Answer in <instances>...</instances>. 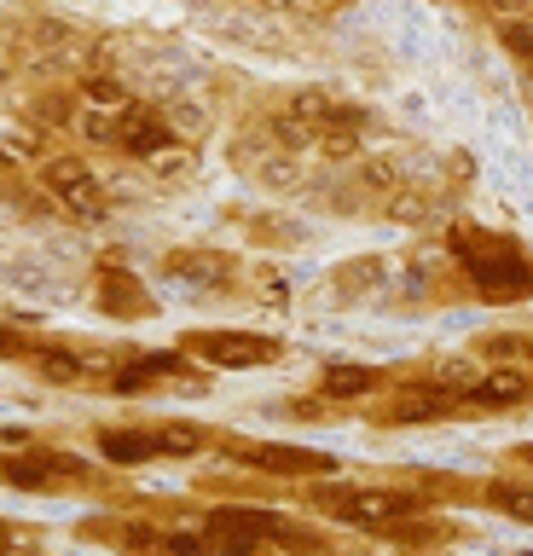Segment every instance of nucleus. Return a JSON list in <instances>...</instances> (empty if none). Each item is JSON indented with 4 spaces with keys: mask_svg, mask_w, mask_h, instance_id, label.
Wrapping results in <instances>:
<instances>
[{
    "mask_svg": "<svg viewBox=\"0 0 533 556\" xmlns=\"http://www.w3.org/2000/svg\"><path fill=\"white\" fill-rule=\"evenodd\" d=\"M314 504L337 521H354V528H394L411 516V498L389 493V486H319Z\"/></svg>",
    "mask_w": 533,
    "mask_h": 556,
    "instance_id": "f257e3e1",
    "label": "nucleus"
},
{
    "mask_svg": "<svg viewBox=\"0 0 533 556\" xmlns=\"http://www.w3.org/2000/svg\"><path fill=\"white\" fill-rule=\"evenodd\" d=\"M198 434L192 429H140V434H105V458L111 464H140V458H163V452H192Z\"/></svg>",
    "mask_w": 533,
    "mask_h": 556,
    "instance_id": "f03ea898",
    "label": "nucleus"
},
{
    "mask_svg": "<svg viewBox=\"0 0 533 556\" xmlns=\"http://www.w3.org/2000/svg\"><path fill=\"white\" fill-rule=\"evenodd\" d=\"M210 365H262V359H272L279 348H272V337H255V330H210V337H198L192 342Z\"/></svg>",
    "mask_w": 533,
    "mask_h": 556,
    "instance_id": "7ed1b4c3",
    "label": "nucleus"
},
{
    "mask_svg": "<svg viewBox=\"0 0 533 556\" xmlns=\"http://www.w3.org/2000/svg\"><path fill=\"white\" fill-rule=\"evenodd\" d=\"M244 464L272 469V476H314V469H331L325 452H302V446H244Z\"/></svg>",
    "mask_w": 533,
    "mask_h": 556,
    "instance_id": "20e7f679",
    "label": "nucleus"
},
{
    "mask_svg": "<svg viewBox=\"0 0 533 556\" xmlns=\"http://www.w3.org/2000/svg\"><path fill=\"white\" fill-rule=\"evenodd\" d=\"M522 394H528V377L522 371H498V382H481L470 400H475V406H516Z\"/></svg>",
    "mask_w": 533,
    "mask_h": 556,
    "instance_id": "39448f33",
    "label": "nucleus"
},
{
    "mask_svg": "<svg viewBox=\"0 0 533 556\" xmlns=\"http://www.w3.org/2000/svg\"><path fill=\"white\" fill-rule=\"evenodd\" d=\"M53 180L64 186V198H71V203H81V208H88V215H99V208H105V198H93V180H88V174H81V168H59Z\"/></svg>",
    "mask_w": 533,
    "mask_h": 556,
    "instance_id": "423d86ee",
    "label": "nucleus"
},
{
    "mask_svg": "<svg viewBox=\"0 0 533 556\" xmlns=\"http://www.w3.org/2000/svg\"><path fill=\"white\" fill-rule=\"evenodd\" d=\"M429 412H441V394H406V400H394V424H411V417H429Z\"/></svg>",
    "mask_w": 533,
    "mask_h": 556,
    "instance_id": "0eeeda50",
    "label": "nucleus"
},
{
    "mask_svg": "<svg viewBox=\"0 0 533 556\" xmlns=\"http://www.w3.org/2000/svg\"><path fill=\"white\" fill-rule=\"evenodd\" d=\"M325 389H331V394H359V389H371V371H331Z\"/></svg>",
    "mask_w": 533,
    "mask_h": 556,
    "instance_id": "6e6552de",
    "label": "nucleus"
},
{
    "mask_svg": "<svg viewBox=\"0 0 533 556\" xmlns=\"http://www.w3.org/2000/svg\"><path fill=\"white\" fill-rule=\"evenodd\" d=\"M493 498H505L516 516H528V493H522V486H493Z\"/></svg>",
    "mask_w": 533,
    "mask_h": 556,
    "instance_id": "1a4fd4ad",
    "label": "nucleus"
},
{
    "mask_svg": "<svg viewBox=\"0 0 533 556\" xmlns=\"http://www.w3.org/2000/svg\"><path fill=\"white\" fill-rule=\"evenodd\" d=\"M0 354H18V337H7V330H0Z\"/></svg>",
    "mask_w": 533,
    "mask_h": 556,
    "instance_id": "9d476101",
    "label": "nucleus"
}]
</instances>
